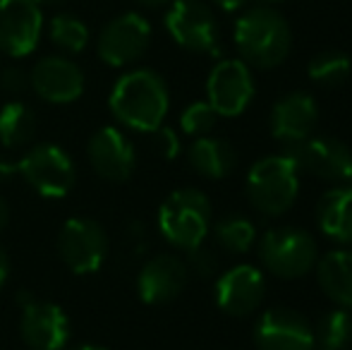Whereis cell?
<instances>
[{
	"instance_id": "1",
	"label": "cell",
	"mask_w": 352,
	"mask_h": 350,
	"mask_svg": "<svg viewBox=\"0 0 352 350\" xmlns=\"http://www.w3.org/2000/svg\"><path fill=\"white\" fill-rule=\"evenodd\" d=\"M108 108L120 125L151 135L156 127L163 125L170 108L166 80L148 67L125 72L111 89Z\"/></svg>"
},
{
	"instance_id": "2",
	"label": "cell",
	"mask_w": 352,
	"mask_h": 350,
	"mask_svg": "<svg viewBox=\"0 0 352 350\" xmlns=\"http://www.w3.org/2000/svg\"><path fill=\"white\" fill-rule=\"evenodd\" d=\"M232 41L240 61L256 70L283 65L292 48V29L287 19L271 5H256L237 17Z\"/></svg>"
},
{
	"instance_id": "3",
	"label": "cell",
	"mask_w": 352,
	"mask_h": 350,
	"mask_svg": "<svg viewBox=\"0 0 352 350\" xmlns=\"http://www.w3.org/2000/svg\"><path fill=\"white\" fill-rule=\"evenodd\" d=\"M211 201L197 187H180L170 192L158 206V230L177 250L199 248L211 230Z\"/></svg>"
},
{
	"instance_id": "4",
	"label": "cell",
	"mask_w": 352,
	"mask_h": 350,
	"mask_svg": "<svg viewBox=\"0 0 352 350\" xmlns=\"http://www.w3.org/2000/svg\"><path fill=\"white\" fill-rule=\"evenodd\" d=\"M300 195V168L287 154L259 159L247 173V199L259 214L283 216Z\"/></svg>"
},
{
	"instance_id": "5",
	"label": "cell",
	"mask_w": 352,
	"mask_h": 350,
	"mask_svg": "<svg viewBox=\"0 0 352 350\" xmlns=\"http://www.w3.org/2000/svg\"><path fill=\"white\" fill-rule=\"evenodd\" d=\"M256 245L261 266L271 276L283 281H295L307 276L316 266L319 248L311 233L297 226H276L269 228Z\"/></svg>"
},
{
	"instance_id": "6",
	"label": "cell",
	"mask_w": 352,
	"mask_h": 350,
	"mask_svg": "<svg viewBox=\"0 0 352 350\" xmlns=\"http://www.w3.org/2000/svg\"><path fill=\"white\" fill-rule=\"evenodd\" d=\"M19 175L34 192L48 199H60L74 187V164L65 149L56 144H36L17 161Z\"/></svg>"
},
{
	"instance_id": "7",
	"label": "cell",
	"mask_w": 352,
	"mask_h": 350,
	"mask_svg": "<svg viewBox=\"0 0 352 350\" xmlns=\"http://www.w3.org/2000/svg\"><path fill=\"white\" fill-rule=\"evenodd\" d=\"M58 252L72 274H96L108 257V235L98 221L74 216L63 223L58 233Z\"/></svg>"
},
{
	"instance_id": "8",
	"label": "cell",
	"mask_w": 352,
	"mask_h": 350,
	"mask_svg": "<svg viewBox=\"0 0 352 350\" xmlns=\"http://www.w3.org/2000/svg\"><path fill=\"white\" fill-rule=\"evenodd\" d=\"M166 32L192 53H218V22L204 0H173L163 17Z\"/></svg>"
},
{
	"instance_id": "9",
	"label": "cell",
	"mask_w": 352,
	"mask_h": 350,
	"mask_svg": "<svg viewBox=\"0 0 352 350\" xmlns=\"http://www.w3.org/2000/svg\"><path fill=\"white\" fill-rule=\"evenodd\" d=\"M19 333L29 350H63L70 341V319L65 309L48 300L19 293Z\"/></svg>"
},
{
	"instance_id": "10",
	"label": "cell",
	"mask_w": 352,
	"mask_h": 350,
	"mask_svg": "<svg viewBox=\"0 0 352 350\" xmlns=\"http://www.w3.org/2000/svg\"><path fill=\"white\" fill-rule=\"evenodd\" d=\"M151 46V24L140 12H122L101 29L96 53L108 67H127Z\"/></svg>"
},
{
	"instance_id": "11",
	"label": "cell",
	"mask_w": 352,
	"mask_h": 350,
	"mask_svg": "<svg viewBox=\"0 0 352 350\" xmlns=\"http://www.w3.org/2000/svg\"><path fill=\"white\" fill-rule=\"evenodd\" d=\"M254 75L240 58H223L211 67L206 80V101L223 118H237L254 98Z\"/></svg>"
},
{
	"instance_id": "12",
	"label": "cell",
	"mask_w": 352,
	"mask_h": 350,
	"mask_svg": "<svg viewBox=\"0 0 352 350\" xmlns=\"http://www.w3.org/2000/svg\"><path fill=\"white\" fill-rule=\"evenodd\" d=\"M300 171L329 182H348L352 175V149L345 142L326 135H311L297 144L283 146Z\"/></svg>"
},
{
	"instance_id": "13",
	"label": "cell",
	"mask_w": 352,
	"mask_h": 350,
	"mask_svg": "<svg viewBox=\"0 0 352 350\" xmlns=\"http://www.w3.org/2000/svg\"><path fill=\"white\" fill-rule=\"evenodd\" d=\"M43 32V12L36 0H0V51L27 58L36 51Z\"/></svg>"
},
{
	"instance_id": "14",
	"label": "cell",
	"mask_w": 352,
	"mask_h": 350,
	"mask_svg": "<svg viewBox=\"0 0 352 350\" xmlns=\"http://www.w3.org/2000/svg\"><path fill=\"white\" fill-rule=\"evenodd\" d=\"M256 350H314V327L292 307H271L254 324Z\"/></svg>"
},
{
	"instance_id": "15",
	"label": "cell",
	"mask_w": 352,
	"mask_h": 350,
	"mask_svg": "<svg viewBox=\"0 0 352 350\" xmlns=\"http://www.w3.org/2000/svg\"><path fill=\"white\" fill-rule=\"evenodd\" d=\"M87 159L94 173L108 182H127L137 168V151L125 132L106 125L91 135L87 144Z\"/></svg>"
},
{
	"instance_id": "16",
	"label": "cell",
	"mask_w": 352,
	"mask_h": 350,
	"mask_svg": "<svg viewBox=\"0 0 352 350\" xmlns=\"http://www.w3.org/2000/svg\"><path fill=\"white\" fill-rule=\"evenodd\" d=\"M264 293V271L254 264H237L216 281V305L230 317L254 314L261 307Z\"/></svg>"
},
{
	"instance_id": "17",
	"label": "cell",
	"mask_w": 352,
	"mask_h": 350,
	"mask_svg": "<svg viewBox=\"0 0 352 350\" xmlns=\"http://www.w3.org/2000/svg\"><path fill=\"white\" fill-rule=\"evenodd\" d=\"M29 89L48 103H72L84 94V72L65 56H46L29 72Z\"/></svg>"
},
{
	"instance_id": "18",
	"label": "cell",
	"mask_w": 352,
	"mask_h": 350,
	"mask_svg": "<svg viewBox=\"0 0 352 350\" xmlns=\"http://www.w3.org/2000/svg\"><path fill=\"white\" fill-rule=\"evenodd\" d=\"M190 281V269L185 259L175 254H156L140 269L137 276V293L146 305L173 303Z\"/></svg>"
},
{
	"instance_id": "19",
	"label": "cell",
	"mask_w": 352,
	"mask_h": 350,
	"mask_svg": "<svg viewBox=\"0 0 352 350\" xmlns=\"http://www.w3.org/2000/svg\"><path fill=\"white\" fill-rule=\"evenodd\" d=\"M316 120H319V106L314 96L307 91H290L274 103L269 116L271 135L283 146L297 144L314 135Z\"/></svg>"
},
{
	"instance_id": "20",
	"label": "cell",
	"mask_w": 352,
	"mask_h": 350,
	"mask_svg": "<svg viewBox=\"0 0 352 350\" xmlns=\"http://www.w3.org/2000/svg\"><path fill=\"white\" fill-rule=\"evenodd\" d=\"M316 223L329 240L352 245V187H333L316 204Z\"/></svg>"
},
{
	"instance_id": "21",
	"label": "cell",
	"mask_w": 352,
	"mask_h": 350,
	"mask_svg": "<svg viewBox=\"0 0 352 350\" xmlns=\"http://www.w3.org/2000/svg\"><path fill=\"white\" fill-rule=\"evenodd\" d=\"M316 281L324 295L343 309H352V250H331L316 259Z\"/></svg>"
},
{
	"instance_id": "22",
	"label": "cell",
	"mask_w": 352,
	"mask_h": 350,
	"mask_svg": "<svg viewBox=\"0 0 352 350\" xmlns=\"http://www.w3.org/2000/svg\"><path fill=\"white\" fill-rule=\"evenodd\" d=\"M187 161L201 177L221 180L230 175L237 166V151L223 137H195V142L187 149Z\"/></svg>"
},
{
	"instance_id": "23",
	"label": "cell",
	"mask_w": 352,
	"mask_h": 350,
	"mask_svg": "<svg viewBox=\"0 0 352 350\" xmlns=\"http://www.w3.org/2000/svg\"><path fill=\"white\" fill-rule=\"evenodd\" d=\"M36 137V116L22 101H10L0 108V144L5 149H24Z\"/></svg>"
},
{
	"instance_id": "24",
	"label": "cell",
	"mask_w": 352,
	"mask_h": 350,
	"mask_svg": "<svg viewBox=\"0 0 352 350\" xmlns=\"http://www.w3.org/2000/svg\"><path fill=\"white\" fill-rule=\"evenodd\" d=\"M213 240L228 254H247L256 245V226L247 216L230 214L213 223Z\"/></svg>"
},
{
	"instance_id": "25",
	"label": "cell",
	"mask_w": 352,
	"mask_h": 350,
	"mask_svg": "<svg viewBox=\"0 0 352 350\" xmlns=\"http://www.w3.org/2000/svg\"><path fill=\"white\" fill-rule=\"evenodd\" d=\"M352 346V312L331 309L314 327V350H348Z\"/></svg>"
},
{
	"instance_id": "26",
	"label": "cell",
	"mask_w": 352,
	"mask_h": 350,
	"mask_svg": "<svg viewBox=\"0 0 352 350\" xmlns=\"http://www.w3.org/2000/svg\"><path fill=\"white\" fill-rule=\"evenodd\" d=\"M307 75L324 89L343 87L352 75V61L343 51H321L307 65Z\"/></svg>"
},
{
	"instance_id": "27",
	"label": "cell",
	"mask_w": 352,
	"mask_h": 350,
	"mask_svg": "<svg viewBox=\"0 0 352 350\" xmlns=\"http://www.w3.org/2000/svg\"><path fill=\"white\" fill-rule=\"evenodd\" d=\"M48 36L63 53L77 56L89 46L91 34H89L87 24L79 17H74V14H56L51 19V24H48Z\"/></svg>"
},
{
	"instance_id": "28",
	"label": "cell",
	"mask_w": 352,
	"mask_h": 350,
	"mask_svg": "<svg viewBox=\"0 0 352 350\" xmlns=\"http://www.w3.org/2000/svg\"><path fill=\"white\" fill-rule=\"evenodd\" d=\"M218 120V113L211 108L209 101H192L180 113V130L190 137H204L213 130Z\"/></svg>"
},
{
	"instance_id": "29",
	"label": "cell",
	"mask_w": 352,
	"mask_h": 350,
	"mask_svg": "<svg viewBox=\"0 0 352 350\" xmlns=\"http://www.w3.org/2000/svg\"><path fill=\"white\" fill-rule=\"evenodd\" d=\"M185 264H187V269H190L192 274L199 276V278H209V276H213L218 271V254L201 243L199 248H195V250L187 252Z\"/></svg>"
},
{
	"instance_id": "30",
	"label": "cell",
	"mask_w": 352,
	"mask_h": 350,
	"mask_svg": "<svg viewBox=\"0 0 352 350\" xmlns=\"http://www.w3.org/2000/svg\"><path fill=\"white\" fill-rule=\"evenodd\" d=\"M153 135V149H156V154L161 156V159L166 161H173L177 159V154H180V137H177V132L173 130V127H156V130L151 132Z\"/></svg>"
},
{
	"instance_id": "31",
	"label": "cell",
	"mask_w": 352,
	"mask_h": 350,
	"mask_svg": "<svg viewBox=\"0 0 352 350\" xmlns=\"http://www.w3.org/2000/svg\"><path fill=\"white\" fill-rule=\"evenodd\" d=\"M0 89L8 94H24L29 89V72L17 65H8L0 70Z\"/></svg>"
},
{
	"instance_id": "32",
	"label": "cell",
	"mask_w": 352,
	"mask_h": 350,
	"mask_svg": "<svg viewBox=\"0 0 352 350\" xmlns=\"http://www.w3.org/2000/svg\"><path fill=\"white\" fill-rule=\"evenodd\" d=\"M209 3L216 5V8L223 10V12H240L242 8H247L250 0H209Z\"/></svg>"
},
{
	"instance_id": "33",
	"label": "cell",
	"mask_w": 352,
	"mask_h": 350,
	"mask_svg": "<svg viewBox=\"0 0 352 350\" xmlns=\"http://www.w3.org/2000/svg\"><path fill=\"white\" fill-rule=\"evenodd\" d=\"M19 175L17 171V161L12 159H0V182H8L10 177Z\"/></svg>"
},
{
	"instance_id": "34",
	"label": "cell",
	"mask_w": 352,
	"mask_h": 350,
	"mask_svg": "<svg viewBox=\"0 0 352 350\" xmlns=\"http://www.w3.org/2000/svg\"><path fill=\"white\" fill-rule=\"evenodd\" d=\"M8 274H10V262H8V254L3 252V248H0V288L5 285V281H8Z\"/></svg>"
},
{
	"instance_id": "35",
	"label": "cell",
	"mask_w": 352,
	"mask_h": 350,
	"mask_svg": "<svg viewBox=\"0 0 352 350\" xmlns=\"http://www.w3.org/2000/svg\"><path fill=\"white\" fill-rule=\"evenodd\" d=\"M8 221H10V209H8V204H5L3 197H0V230L8 226Z\"/></svg>"
},
{
	"instance_id": "36",
	"label": "cell",
	"mask_w": 352,
	"mask_h": 350,
	"mask_svg": "<svg viewBox=\"0 0 352 350\" xmlns=\"http://www.w3.org/2000/svg\"><path fill=\"white\" fill-rule=\"evenodd\" d=\"M135 3L144 5V8H163V5H170L173 0H135Z\"/></svg>"
},
{
	"instance_id": "37",
	"label": "cell",
	"mask_w": 352,
	"mask_h": 350,
	"mask_svg": "<svg viewBox=\"0 0 352 350\" xmlns=\"http://www.w3.org/2000/svg\"><path fill=\"white\" fill-rule=\"evenodd\" d=\"M70 350H108L106 346H96V343H84V346L70 348Z\"/></svg>"
},
{
	"instance_id": "38",
	"label": "cell",
	"mask_w": 352,
	"mask_h": 350,
	"mask_svg": "<svg viewBox=\"0 0 352 350\" xmlns=\"http://www.w3.org/2000/svg\"><path fill=\"white\" fill-rule=\"evenodd\" d=\"M36 3L41 5V8H43V5H48V8H56V5H63L65 0H36Z\"/></svg>"
},
{
	"instance_id": "39",
	"label": "cell",
	"mask_w": 352,
	"mask_h": 350,
	"mask_svg": "<svg viewBox=\"0 0 352 350\" xmlns=\"http://www.w3.org/2000/svg\"><path fill=\"white\" fill-rule=\"evenodd\" d=\"M264 3H283V0H264Z\"/></svg>"
},
{
	"instance_id": "40",
	"label": "cell",
	"mask_w": 352,
	"mask_h": 350,
	"mask_svg": "<svg viewBox=\"0 0 352 350\" xmlns=\"http://www.w3.org/2000/svg\"><path fill=\"white\" fill-rule=\"evenodd\" d=\"M350 182H352V175H350Z\"/></svg>"
}]
</instances>
